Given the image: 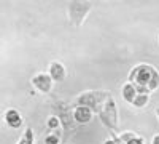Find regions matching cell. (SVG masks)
I'll list each match as a JSON object with an SVG mask.
<instances>
[{
  "instance_id": "obj_13",
  "label": "cell",
  "mask_w": 159,
  "mask_h": 144,
  "mask_svg": "<svg viewBox=\"0 0 159 144\" xmlns=\"http://www.w3.org/2000/svg\"><path fill=\"white\" fill-rule=\"evenodd\" d=\"M18 144H34V132L32 128H25L22 138L18 141Z\"/></svg>"
},
{
  "instance_id": "obj_7",
  "label": "cell",
  "mask_w": 159,
  "mask_h": 144,
  "mask_svg": "<svg viewBox=\"0 0 159 144\" xmlns=\"http://www.w3.org/2000/svg\"><path fill=\"white\" fill-rule=\"evenodd\" d=\"M73 117H75V122L80 125H86L92 120L94 117V112H92L89 107L86 106H73Z\"/></svg>"
},
{
  "instance_id": "obj_11",
  "label": "cell",
  "mask_w": 159,
  "mask_h": 144,
  "mask_svg": "<svg viewBox=\"0 0 159 144\" xmlns=\"http://www.w3.org/2000/svg\"><path fill=\"white\" fill-rule=\"evenodd\" d=\"M121 95H123V98H124V101H126V102L134 104L135 98L139 96V91H137V88H135L134 85H132V83L126 82V83L123 85V88H121Z\"/></svg>"
},
{
  "instance_id": "obj_12",
  "label": "cell",
  "mask_w": 159,
  "mask_h": 144,
  "mask_svg": "<svg viewBox=\"0 0 159 144\" xmlns=\"http://www.w3.org/2000/svg\"><path fill=\"white\" fill-rule=\"evenodd\" d=\"M62 130H52L45 136V144H62Z\"/></svg>"
},
{
  "instance_id": "obj_9",
  "label": "cell",
  "mask_w": 159,
  "mask_h": 144,
  "mask_svg": "<svg viewBox=\"0 0 159 144\" xmlns=\"http://www.w3.org/2000/svg\"><path fill=\"white\" fill-rule=\"evenodd\" d=\"M111 135H113V139L116 141V144H145L142 136H139L135 133H130V132L119 133V135L111 133Z\"/></svg>"
},
{
  "instance_id": "obj_10",
  "label": "cell",
  "mask_w": 159,
  "mask_h": 144,
  "mask_svg": "<svg viewBox=\"0 0 159 144\" xmlns=\"http://www.w3.org/2000/svg\"><path fill=\"white\" fill-rule=\"evenodd\" d=\"M3 119H5V122H7V125H8L10 128H19V127L22 125V117H21V114H19L16 109H8V111H5Z\"/></svg>"
},
{
  "instance_id": "obj_16",
  "label": "cell",
  "mask_w": 159,
  "mask_h": 144,
  "mask_svg": "<svg viewBox=\"0 0 159 144\" xmlns=\"http://www.w3.org/2000/svg\"><path fill=\"white\" fill-rule=\"evenodd\" d=\"M151 144H159V133L153 136V139H151Z\"/></svg>"
},
{
  "instance_id": "obj_15",
  "label": "cell",
  "mask_w": 159,
  "mask_h": 144,
  "mask_svg": "<svg viewBox=\"0 0 159 144\" xmlns=\"http://www.w3.org/2000/svg\"><path fill=\"white\" fill-rule=\"evenodd\" d=\"M46 127L49 128V132H52V130H59L62 125H61V120L57 119L56 115H51L48 119V122H46Z\"/></svg>"
},
{
  "instance_id": "obj_19",
  "label": "cell",
  "mask_w": 159,
  "mask_h": 144,
  "mask_svg": "<svg viewBox=\"0 0 159 144\" xmlns=\"http://www.w3.org/2000/svg\"><path fill=\"white\" fill-rule=\"evenodd\" d=\"M67 144H69V142H67Z\"/></svg>"
},
{
  "instance_id": "obj_4",
  "label": "cell",
  "mask_w": 159,
  "mask_h": 144,
  "mask_svg": "<svg viewBox=\"0 0 159 144\" xmlns=\"http://www.w3.org/2000/svg\"><path fill=\"white\" fill-rule=\"evenodd\" d=\"M99 119L102 122L103 127H107L111 133L119 135V127H118V107H116V101L113 99V96L105 102V106L102 107V111L97 114Z\"/></svg>"
},
{
  "instance_id": "obj_18",
  "label": "cell",
  "mask_w": 159,
  "mask_h": 144,
  "mask_svg": "<svg viewBox=\"0 0 159 144\" xmlns=\"http://www.w3.org/2000/svg\"><path fill=\"white\" fill-rule=\"evenodd\" d=\"M156 115H157V120H159V107L156 109Z\"/></svg>"
},
{
  "instance_id": "obj_6",
  "label": "cell",
  "mask_w": 159,
  "mask_h": 144,
  "mask_svg": "<svg viewBox=\"0 0 159 144\" xmlns=\"http://www.w3.org/2000/svg\"><path fill=\"white\" fill-rule=\"evenodd\" d=\"M32 85L37 91H40V93H49V91L52 90V83H54V80L51 78V75L48 72H38L32 77Z\"/></svg>"
},
{
  "instance_id": "obj_2",
  "label": "cell",
  "mask_w": 159,
  "mask_h": 144,
  "mask_svg": "<svg viewBox=\"0 0 159 144\" xmlns=\"http://www.w3.org/2000/svg\"><path fill=\"white\" fill-rule=\"evenodd\" d=\"M52 109H54L56 117L61 120V125H62V132H64L62 144H67L69 136L76 132V125H78L73 117V106H70V104L64 102V101H56L52 104Z\"/></svg>"
},
{
  "instance_id": "obj_14",
  "label": "cell",
  "mask_w": 159,
  "mask_h": 144,
  "mask_svg": "<svg viewBox=\"0 0 159 144\" xmlns=\"http://www.w3.org/2000/svg\"><path fill=\"white\" fill-rule=\"evenodd\" d=\"M148 102H150V95H139V96L135 98V101H134V104H132V106L140 109V107H145Z\"/></svg>"
},
{
  "instance_id": "obj_8",
  "label": "cell",
  "mask_w": 159,
  "mask_h": 144,
  "mask_svg": "<svg viewBox=\"0 0 159 144\" xmlns=\"http://www.w3.org/2000/svg\"><path fill=\"white\" fill-rule=\"evenodd\" d=\"M48 74L51 75V78L54 82H64L65 77H67V71H65V66L61 61H52L49 64V71Z\"/></svg>"
},
{
  "instance_id": "obj_5",
  "label": "cell",
  "mask_w": 159,
  "mask_h": 144,
  "mask_svg": "<svg viewBox=\"0 0 159 144\" xmlns=\"http://www.w3.org/2000/svg\"><path fill=\"white\" fill-rule=\"evenodd\" d=\"M91 10H92V3H89V2H70L67 7L70 22L75 27H80L84 22V19L89 15Z\"/></svg>"
},
{
  "instance_id": "obj_1",
  "label": "cell",
  "mask_w": 159,
  "mask_h": 144,
  "mask_svg": "<svg viewBox=\"0 0 159 144\" xmlns=\"http://www.w3.org/2000/svg\"><path fill=\"white\" fill-rule=\"evenodd\" d=\"M127 82L137 88L139 95H150L159 88V71L151 64H139L129 72Z\"/></svg>"
},
{
  "instance_id": "obj_3",
  "label": "cell",
  "mask_w": 159,
  "mask_h": 144,
  "mask_svg": "<svg viewBox=\"0 0 159 144\" xmlns=\"http://www.w3.org/2000/svg\"><path fill=\"white\" fill-rule=\"evenodd\" d=\"M111 98V95L108 91L103 90H96V91H84L80 96H76L73 106H86L89 107L94 114H99L102 111V107L105 106V102Z\"/></svg>"
},
{
  "instance_id": "obj_17",
  "label": "cell",
  "mask_w": 159,
  "mask_h": 144,
  "mask_svg": "<svg viewBox=\"0 0 159 144\" xmlns=\"http://www.w3.org/2000/svg\"><path fill=\"white\" fill-rule=\"evenodd\" d=\"M103 144H116V141H115L113 138H111V139H105V141H103Z\"/></svg>"
}]
</instances>
